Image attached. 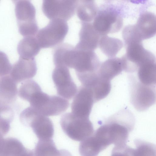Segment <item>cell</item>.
<instances>
[{"label": "cell", "mask_w": 156, "mask_h": 156, "mask_svg": "<svg viewBox=\"0 0 156 156\" xmlns=\"http://www.w3.org/2000/svg\"><path fill=\"white\" fill-rule=\"evenodd\" d=\"M124 13L121 8L108 3L99 9L93 25L101 36L119 32L122 27Z\"/></svg>", "instance_id": "cell-1"}, {"label": "cell", "mask_w": 156, "mask_h": 156, "mask_svg": "<svg viewBox=\"0 0 156 156\" xmlns=\"http://www.w3.org/2000/svg\"><path fill=\"white\" fill-rule=\"evenodd\" d=\"M60 124L65 133L76 141H82L94 132L93 124L89 118L78 117L72 113L63 115Z\"/></svg>", "instance_id": "cell-2"}, {"label": "cell", "mask_w": 156, "mask_h": 156, "mask_svg": "<svg viewBox=\"0 0 156 156\" xmlns=\"http://www.w3.org/2000/svg\"><path fill=\"white\" fill-rule=\"evenodd\" d=\"M69 30L66 21L59 19L51 20L38 31L36 37L41 48H52L62 44Z\"/></svg>", "instance_id": "cell-3"}, {"label": "cell", "mask_w": 156, "mask_h": 156, "mask_svg": "<svg viewBox=\"0 0 156 156\" xmlns=\"http://www.w3.org/2000/svg\"><path fill=\"white\" fill-rule=\"evenodd\" d=\"M130 101L138 111H145L155 103V86L144 84L134 76H129Z\"/></svg>", "instance_id": "cell-4"}, {"label": "cell", "mask_w": 156, "mask_h": 156, "mask_svg": "<svg viewBox=\"0 0 156 156\" xmlns=\"http://www.w3.org/2000/svg\"><path fill=\"white\" fill-rule=\"evenodd\" d=\"M142 42H133L125 45L126 53L121 58L123 70L126 72H137L142 63L155 57L153 53L144 48Z\"/></svg>", "instance_id": "cell-5"}, {"label": "cell", "mask_w": 156, "mask_h": 156, "mask_svg": "<svg viewBox=\"0 0 156 156\" xmlns=\"http://www.w3.org/2000/svg\"><path fill=\"white\" fill-rule=\"evenodd\" d=\"M101 64L95 52L75 47L71 68L75 69L77 77L97 72Z\"/></svg>", "instance_id": "cell-6"}, {"label": "cell", "mask_w": 156, "mask_h": 156, "mask_svg": "<svg viewBox=\"0 0 156 156\" xmlns=\"http://www.w3.org/2000/svg\"><path fill=\"white\" fill-rule=\"evenodd\" d=\"M76 0H44L42 9L45 15L51 20L59 19L66 21L74 14Z\"/></svg>", "instance_id": "cell-7"}, {"label": "cell", "mask_w": 156, "mask_h": 156, "mask_svg": "<svg viewBox=\"0 0 156 156\" xmlns=\"http://www.w3.org/2000/svg\"><path fill=\"white\" fill-rule=\"evenodd\" d=\"M52 78L58 95L68 99H71L75 95L78 89L68 67L55 66L52 72Z\"/></svg>", "instance_id": "cell-8"}, {"label": "cell", "mask_w": 156, "mask_h": 156, "mask_svg": "<svg viewBox=\"0 0 156 156\" xmlns=\"http://www.w3.org/2000/svg\"><path fill=\"white\" fill-rule=\"evenodd\" d=\"M94 103L91 90L82 85L77 90L72 103L71 113L78 117L89 118Z\"/></svg>", "instance_id": "cell-9"}, {"label": "cell", "mask_w": 156, "mask_h": 156, "mask_svg": "<svg viewBox=\"0 0 156 156\" xmlns=\"http://www.w3.org/2000/svg\"><path fill=\"white\" fill-rule=\"evenodd\" d=\"M37 70L34 58L26 59L20 57L12 66L9 75L17 84L33 77Z\"/></svg>", "instance_id": "cell-10"}, {"label": "cell", "mask_w": 156, "mask_h": 156, "mask_svg": "<svg viewBox=\"0 0 156 156\" xmlns=\"http://www.w3.org/2000/svg\"><path fill=\"white\" fill-rule=\"evenodd\" d=\"M79 41L75 47L80 49L94 51L98 46L101 37L92 23H81L79 33Z\"/></svg>", "instance_id": "cell-11"}, {"label": "cell", "mask_w": 156, "mask_h": 156, "mask_svg": "<svg viewBox=\"0 0 156 156\" xmlns=\"http://www.w3.org/2000/svg\"><path fill=\"white\" fill-rule=\"evenodd\" d=\"M156 16L153 12L145 11L139 15L134 25L137 35L141 40L153 37L156 32Z\"/></svg>", "instance_id": "cell-12"}, {"label": "cell", "mask_w": 156, "mask_h": 156, "mask_svg": "<svg viewBox=\"0 0 156 156\" xmlns=\"http://www.w3.org/2000/svg\"><path fill=\"white\" fill-rule=\"evenodd\" d=\"M28 126L32 128L39 140L52 139L53 136L54 127L51 120L37 112L31 119Z\"/></svg>", "instance_id": "cell-13"}, {"label": "cell", "mask_w": 156, "mask_h": 156, "mask_svg": "<svg viewBox=\"0 0 156 156\" xmlns=\"http://www.w3.org/2000/svg\"><path fill=\"white\" fill-rule=\"evenodd\" d=\"M17 83L8 75L0 78V100L9 105L14 102L17 94Z\"/></svg>", "instance_id": "cell-14"}, {"label": "cell", "mask_w": 156, "mask_h": 156, "mask_svg": "<svg viewBox=\"0 0 156 156\" xmlns=\"http://www.w3.org/2000/svg\"><path fill=\"white\" fill-rule=\"evenodd\" d=\"M123 70L121 58H109L101 63L98 73L101 78L111 81Z\"/></svg>", "instance_id": "cell-15"}, {"label": "cell", "mask_w": 156, "mask_h": 156, "mask_svg": "<svg viewBox=\"0 0 156 156\" xmlns=\"http://www.w3.org/2000/svg\"><path fill=\"white\" fill-rule=\"evenodd\" d=\"M41 48L36 36L24 37L19 42L17 48L20 58L26 59L34 58Z\"/></svg>", "instance_id": "cell-16"}, {"label": "cell", "mask_w": 156, "mask_h": 156, "mask_svg": "<svg viewBox=\"0 0 156 156\" xmlns=\"http://www.w3.org/2000/svg\"><path fill=\"white\" fill-rule=\"evenodd\" d=\"M15 12L18 24L36 21V9L33 4L28 0L15 1Z\"/></svg>", "instance_id": "cell-17"}, {"label": "cell", "mask_w": 156, "mask_h": 156, "mask_svg": "<svg viewBox=\"0 0 156 156\" xmlns=\"http://www.w3.org/2000/svg\"><path fill=\"white\" fill-rule=\"evenodd\" d=\"M138 80L147 85L155 86L156 64L155 57L147 60L139 67L137 71Z\"/></svg>", "instance_id": "cell-18"}, {"label": "cell", "mask_w": 156, "mask_h": 156, "mask_svg": "<svg viewBox=\"0 0 156 156\" xmlns=\"http://www.w3.org/2000/svg\"><path fill=\"white\" fill-rule=\"evenodd\" d=\"M69 106V101L65 98L51 96L39 113L46 116L58 115L65 112Z\"/></svg>", "instance_id": "cell-19"}, {"label": "cell", "mask_w": 156, "mask_h": 156, "mask_svg": "<svg viewBox=\"0 0 156 156\" xmlns=\"http://www.w3.org/2000/svg\"><path fill=\"white\" fill-rule=\"evenodd\" d=\"M98 10V6L94 1H77L76 10L81 22L90 23L94 20Z\"/></svg>", "instance_id": "cell-20"}, {"label": "cell", "mask_w": 156, "mask_h": 156, "mask_svg": "<svg viewBox=\"0 0 156 156\" xmlns=\"http://www.w3.org/2000/svg\"><path fill=\"white\" fill-rule=\"evenodd\" d=\"M98 46L105 55L112 58L115 57L123 47V43L119 39L105 35L101 36Z\"/></svg>", "instance_id": "cell-21"}, {"label": "cell", "mask_w": 156, "mask_h": 156, "mask_svg": "<svg viewBox=\"0 0 156 156\" xmlns=\"http://www.w3.org/2000/svg\"><path fill=\"white\" fill-rule=\"evenodd\" d=\"M29 151L17 139L9 137L5 139L1 153L5 156H26Z\"/></svg>", "instance_id": "cell-22"}, {"label": "cell", "mask_w": 156, "mask_h": 156, "mask_svg": "<svg viewBox=\"0 0 156 156\" xmlns=\"http://www.w3.org/2000/svg\"><path fill=\"white\" fill-rule=\"evenodd\" d=\"M74 47L67 43H62L56 46L53 51V61L55 66L67 65Z\"/></svg>", "instance_id": "cell-23"}, {"label": "cell", "mask_w": 156, "mask_h": 156, "mask_svg": "<svg viewBox=\"0 0 156 156\" xmlns=\"http://www.w3.org/2000/svg\"><path fill=\"white\" fill-rule=\"evenodd\" d=\"M33 152L35 156H60L62 149H57L52 139L39 140Z\"/></svg>", "instance_id": "cell-24"}, {"label": "cell", "mask_w": 156, "mask_h": 156, "mask_svg": "<svg viewBox=\"0 0 156 156\" xmlns=\"http://www.w3.org/2000/svg\"><path fill=\"white\" fill-rule=\"evenodd\" d=\"M136 148H133V156H156V146L140 139L134 140Z\"/></svg>", "instance_id": "cell-25"}, {"label": "cell", "mask_w": 156, "mask_h": 156, "mask_svg": "<svg viewBox=\"0 0 156 156\" xmlns=\"http://www.w3.org/2000/svg\"><path fill=\"white\" fill-rule=\"evenodd\" d=\"M12 68L7 56L0 51V78L10 74Z\"/></svg>", "instance_id": "cell-26"}, {"label": "cell", "mask_w": 156, "mask_h": 156, "mask_svg": "<svg viewBox=\"0 0 156 156\" xmlns=\"http://www.w3.org/2000/svg\"><path fill=\"white\" fill-rule=\"evenodd\" d=\"M133 148L126 145L114 146L111 156H133Z\"/></svg>", "instance_id": "cell-27"}, {"label": "cell", "mask_w": 156, "mask_h": 156, "mask_svg": "<svg viewBox=\"0 0 156 156\" xmlns=\"http://www.w3.org/2000/svg\"><path fill=\"white\" fill-rule=\"evenodd\" d=\"M4 135L0 132V152H1L5 139L4 138Z\"/></svg>", "instance_id": "cell-28"}, {"label": "cell", "mask_w": 156, "mask_h": 156, "mask_svg": "<svg viewBox=\"0 0 156 156\" xmlns=\"http://www.w3.org/2000/svg\"><path fill=\"white\" fill-rule=\"evenodd\" d=\"M6 105H8L3 103L0 100V112Z\"/></svg>", "instance_id": "cell-29"}, {"label": "cell", "mask_w": 156, "mask_h": 156, "mask_svg": "<svg viewBox=\"0 0 156 156\" xmlns=\"http://www.w3.org/2000/svg\"><path fill=\"white\" fill-rule=\"evenodd\" d=\"M27 156H35L33 151L30 150Z\"/></svg>", "instance_id": "cell-30"}, {"label": "cell", "mask_w": 156, "mask_h": 156, "mask_svg": "<svg viewBox=\"0 0 156 156\" xmlns=\"http://www.w3.org/2000/svg\"><path fill=\"white\" fill-rule=\"evenodd\" d=\"M0 156H5V155H4L3 154H0Z\"/></svg>", "instance_id": "cell-31"}]
</instances>
